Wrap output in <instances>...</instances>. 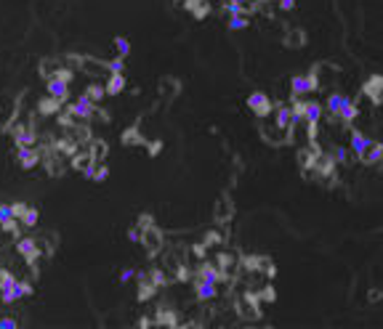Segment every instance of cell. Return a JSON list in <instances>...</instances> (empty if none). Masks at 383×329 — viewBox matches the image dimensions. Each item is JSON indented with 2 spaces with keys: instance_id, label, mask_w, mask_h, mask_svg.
Returning <instances> with one entry per match:
<instances>
[{
  "instance_id": "1",
  "label": "cell",
  "mask_w": 383,
  "mask_h": 329,
  "mask_svg": "<svg viewBox=\"0 0 383 329\" xmlns=\"http://www.w3.org/2000/svg\"><path fill=\"white\" fill-rule=\"evenodd\" d=\"M317 74H320V67H314L306 74H293L290 77V96L301 98V96H306V93L320 90V77H317Z\"/></svg>"
},
{
  "instance_id": "2",
  "label": "cell",
  "mask_w": 383,
  "mask_h": 329,
  "mask_svg": "<svg viewBox=\"0 0 383 329\" xmlns=\"http://www.w3.org/2000/svg\"><path fill=\"white\" fill-rule=\"evenodd\" d=\"M248 109L253 112L256 117H269L274 112V104L264 90H253V93H248Z\"/></svg>"
},
{
  "instance_id": "3",
  "label": "cell",
  "mask_w": 383,
  "mask_h": 329,
  "mask_svg": "<svg viewBox=\"0 0 383 329\" xmlns=\"http://www.w3.org/2000/svg\"><path fill=\"white\" fill-rule=\"evenodd\" d=\"M322 106L317 104V101H306V115H303V120H306V125H309V138H312V146L317 144V128H320V120H322Z\"/></svg>"
},
{
  "instance_id": "4",
  "label": "cell",
  "mask_w": 383,
  "mask_h": 329,
  "mask_svg": "<svg viewBox=\"0 0 383 329\" xmlns=\"http://www.w3.org/2000/svg\"><path fill=\"white\" fill-rule=\"evenodd\" d=\"M69 115L88 122V120L96 117V104H93V101L86 96V93H83V96H78V101H74V104L69 106Z\"/></svg>"
},
{
  "instance_id": "5",
  "label": "cell",
  "mask_w": 383,
  "mask_h": 329,
  "mask_svg": "<svg viewBox=\"0 0 383 329\" xmlns=\"http://www.w3.org/2000/svg\"><path fill=\"white\" fill-rule=\"evenodd\" d=\"M375 144V138H370V136H365L362 130H357V128H351V138H349V152L354 154V157H362L367 152V149Z\"/></svg>"
},
{
  "instance_id": "6",
  "label": "cell",
  "mask_w": 383,
  "mask_h": 329,
  "mask_svg": "<svg viewBox=\"0 0 383 329\" xmlns=\"http://www.w3.org/2000/svg\"><path fill=\"white\" fill-rule=\"evenodd\" d=\"M40 152L32 146H16V162L22 170H32V167H37V162H40Z\"/></svg>"
},
{
  "instance_id": "7",
  "label": "cell",
  "mask_w": 383,
  "mask_h": 329,
  "mask_svg": "<svg viewBox=\"0 0 383 329\" xmlns=\"http://www.w3.org/2000/svg\"><path fill=\"white\" fill-rule=\"evenodd\" d=\"M197 279L200 281H213V284H218V281H229V274H223L218 266H213V263L202 260L200 268H197Z\"/></svg>"
},
{
  "instance_id": "8",
  "label": "cell",
  "mask_w": 383,
  "mask_h": 329,
  "mask_svg": "<svg viewBox=\"0 0 383 329\" xmlns=\"http://www.w3.org/2000/svg\"><path fill=\"white\" fill-rule=\"evenodd\" d=\"M16 252L22 255L24 260H30V263H35L37 260V255H40V244H37L32 237H22L16 242Z\"/></svg>"
},
{
  "instance_id": "9",
  "label": "cell",
  "mask_w": 383,
  "mask_h": 329,
  "mask_svg": "<svg viewBox=\"0 0 383 329\" xmlns=\"http://www.w3.org/2000/svg\"><path fill=\"white\" fill-rule=\"evenodd\" d=\"M240 266L245 268V271H250V274H258V271H264V274H266V271L272 268V260H269V258H261V255H245V258L240 260Z\"/></svg>"
},
{
  "instance_id": "10",
  "label": "cell",
  "mask_w": 383,
  "mask_h": 329,
  "mask_svg": "<svg viewBox=\"0 0 383 329\" xmlns=\"http://www.w3.org/2000/svg\"><path fill=\"white\" fill-rule=\"evenodd\" d=\"M274 125L277 130H290L295 122H293V109L287 104H277L274 106Z\"/></svg>"
},
{
  "instance_id": "11",
  "label": "cell",
  "mask_w": 383,
  "mask_h": 329,
  "mask_svg": "<svg viewBox=\"0 0 383 329\" xmlns=\"http://www.w3.org/2000/svg\"><path fill=\"white\" fill-rule=\"evenodd\" d=\"M136 279H138V300H141V303H146V300H152L155 295H157V287L152 279H149V274H136Z\"/></svg>"
},
{
  "instance_id": "12",
  "label": "cell",
  "mask_w": 383,
  "mask_h": 329,
  "mask_svg": "<svg viewBox=\"0 0 383 329\" xmlns=\"http://www.w3.org/2000/svg\"><path fill=\"white\" fill-rule=\"evenodd\" d=\"M45 88H48V96L59 98V101L69 98V82H64L59 77H48V80H45Z\"/></svg>"
},
{
  "instance_id": "13",
  "label": "cell",
  "mask_w": 383,
  "mask_h": 329,
  "mask_svg": "<svg viewBox=\"0 0 383 329\" xmlns=\"http://www.w3.org/2000/svg\"><path fill=\"white\" fill-rule=\"evenodd\" d=\"M141 244L146 247V252H149V255H155V252L160 250L163 237L157 234V229H155V226H149V229H144V234H141Z\"/></svg>"
},
{
  "instance_id": "14",
  "label": "cell",
  "mask_w": 383,
  "mask_h": 329,
  "mask_svg": "<svg viewBox=\"0 0 383 329\" xmlns=\"http://www.w3.org/2000/svg\"><path fill=\"white\" fill-rule=\"evenodd\" d=\"M218 295V284H213V281H194V297H197V300H202V303H205V300H213V297H216Z\"/></svg>"
},
{
  "instance_id": "15",
  "label": "cell",
  "mask_w": 383,
  "mask_h": 329,
  "mask_svg": "<svg viewBox=\"0 0 383 329\" xmlns=\"http://www.w3.org/2000/svg\"><path fill=\"white\" fill-rule=\"evenodd\" d=\"M335 120H338L341 125H351V122L357 120V104H354V98H351V96H349L346 101H343V106L338 109Z\"/></svg>"
},
{
  "instance_id": "16",
  "label": "cell",
  "mask_w": 383,
  "mask_h": 329,
  "mask_svg": "<svg viewBox=\"0 0 383 329\" xmlns=\"http://www.w3.org/2000/svg\"><path fill=\"white\" fill-rule=\"evenodd\" d=\"M359 159H362V165H367V167H372V165H380V162H383V146L375 141V144H372V146H370V149H367V152L362 154Z\"/></svg>"
},
{
  "instance_id": "17",
  "label": "cell",
  "mask_w": 383,
  "mask_h": 329,
  "mask_svg": "<svg viewBox=\"0 0 383 329\" xmlns=\"http://www.w3.org/2000/svg\"><path fill=\"white\" fill-rule=\"evenodd\" d=\"M14 144L16 146H32L35 141H37V136H35V130H30V128H14Z\"/></svg>"
},
{
  "instance_id": "18",
  "label": "cell",
  "mask_w": 383,
  "mask_h": 329,
  "mask_svg": "<svg viewBox=\"0 0 383 329\" xmlns=\"http://www.w3.org/2000/svg\"><path fill=\"white\" fill-rule=\"evenodd\" d=\"M125 85H128L125 74H109V80H107V96H117V93H123Z\"/></svg>"
},
{
  "instance_id": "19",
  "label": "cell",
  "mask_w": 383,
  "mask_h": 329,
  "mask_svg": "<svg viewBox=\"0 0 383 329\" xmlns=\"http://www.w3.org/2000/svg\"><path fill=\"white\" fill-rule=\"evenodd\" d=\"M184 6H186V11H189L194 19H205L210 11V6L205 3V0H184Z\"/></svg>"
},
{
  "instance_id": "20",
  "label": "cell",
  "mask_w": 383,
  "mask_h": 329,
  "mask_svg": "<svg viewBox=\"0 0 383 329\" xmlns=\"http://www.w3.org/2000/svg\"><path fill=\"white\" fill-rule=\"evenodd\" d=\"M349 96H343V93H338V90H333L330 93V96H328V101H325V109H328L330 112V115L335 117V115H338V109L343 106V101H346Z\"/></svg>"
},
{
  "instance_id": "21",
  "label": "cell",
  "mask_w": 383,
  "mask_h": 329,
  "mask_svg": "<svg viewBox=\"0 0 383 329\" xmlns=\"http://www.w3.org/2000/svg\"><path fill=\"white\" fill-rule=\"evenodd\" d=\"M221 11L226 16H248V14H253V8H250V6H240V3H223Z\"/></svg>"
},
{
  "instance_id": "22",
  "label": "cell",
  "mask_w": 383,
  "mask_h": 329,
  "mask_svg": "<svg viewBox=\"0 0 383 329\" xmlns=\"http://www.w3.org/2000/svg\"><path fill=\"white\" fill-rule=\"evenodd\" d=\"M64 104V101H59V98H53V96H48V98H43L40 104H37V109L43 112V115H56L59 112V106Z\"/></svg>"
},
{
  "instance_id": "23",
  "label": "cell",
  "mask_w": 383,
  "mask_h": 329,
  "mask_svg": "<svg viewBox=\"0 0 383 329\" xmlns=\"http://www.w3.org/2000/svg\"><path fill=\"white\" fill-rule=\"evenodd\" d=\"M83 93H86V96L93 101V104H96V101H101V98L107 96V88H104V85H99V82H93V85H88Z\"/></svg>"
},
{
  "instance_id": "24",
  "label": "cell",
  "mask_w": 383,
  "mask_h": 329,
  "mask_svg": "<svg viewBox=\"0 0 383 329\" xmlns=\"http://www.w3.org/2000/svg\"><path fill=\"white\" fill-rule=\"evenodd\" d=\"M37 221H40V212H37V207H27L24 215H22V226H27V229H35Z\"/></svg>"
},
{
  "instance_id": "25",
  "label": "cell",
  "mask_w": 383,
  "mask_h": 329,
  "mask_svg": "<svg viewBox=\"0 0 383 329\" xmlns=\"http://www.w3.org/2000/svg\"><path fill=\"white\" fill-rule=\"evenodd\" d=\"M330 157H333L335 165H349L351 162V159H349V149H343V146H333Z\"/></svg>"
},
{
  "instance_id": "26",
  "label": "cell",
  "mask_w": 383,
  "mask_h": 329,
  "mask_svg": "<svg viewBox=\"0 0 383 329\" xmlns=\"http://www.w3.org/2000/svg\"><path fill=\"white\" fill-rule=\"evenodd\" d=\"M120 141H123V146H133V144H141V133H138L136 128H130V130H123V136H120Z\"/></svg>"
},
{
  "instance_id": "27",
  "label": "cell",
  "mask_w": 383,
  "mask_h": 329,
  "mask_svg": "<svg viewBox=\"0 0 383 329\" xmlns=\"http://www.w3.org/2000/svg\"><path fill=\"white\" fill-rule=\"evenodd\" d=\"M115 51H117L120 59H128V53H130V40L128 37H123V35L115 37Z\"/></svg>"
},
{
  "instance_id": "28",
  "label": "cell",
  "mask_w": 383,
  "mask_h": 329,
  "mask_svg": "<svg viewBox=\"0 0 383 329\" xmlns=\"http://www.w3.org/2000/svg\"><path fill=\"white\" fill-rule=\"evenodd\" d=\"M290 109H293V122H301V120H303V115H306V101H301V98H295V96H293Z\"/></svg>"
},
{
  "instance_id": "29",
  "label": "cell",
  "mask_w": 383,
  "mask_h": 329,
  "mask_svg": "<svg viewBox=\"0 0 383 329\" xmlns=\"http://www.w3.org/2000/svg\"><path fill=\"white\" fill-rule=\"evenodd\" d=\"M248 16H229V30L232 32H242V30H248Z\"/></svg>"
},
{
  "instance_id": "30",
  "label": "cell",
  "mask_w": 383,
  "mask_h": 329,
  "mask_svg": "<svg viewBox=\"0 0 383 329\" xmlns=\"http://www.w3.org/2000/svg\"><path fill=\"white\" fill-rule=\"evenodd\" d=\"M107 72L109 74H125V59H112V61H107Z\"/></svg>"
},
{
  "instance_id": "31",
  "label": "cell",
  "mask_w": 383,
  "mask_h": 329,
  "mask_svg": "<svg viewBox=\"0 0 383 329\" xmlns=\"http://www.w3.org/2000/svg\"><path fill=\"white\" fill-rule=\"evenodd\" d=\"M157 324H168V326H173V324H176V313H173V311H168V308L163 305V308H160V313H157Z\"/></svg>"
},
{
  "instance_id": "32",
  "label": "cell",
  "mask_w": 383,
  "mask_h": 329,
  "mask_svg": "<svg viewBox=\"0 0 383 329\" xmlns=\"http://www.w3.org/2000/svg\"><path fill=\"white\" fill-rule=\"evenodd\" d=\"M202 244H205V247H218V244H223V237L218 231H208V234H205V239H202Z\"/></svg>"
},
{
  "instance_id": "33",
  "label": "cell",
  "mask_w": 383,
  "mask_h": 329,
  "mask_svg": "<svg viewBox=\"0 0 383 329\" xmlns=\"http://www.w3.org/2000/svg\"><path fill=\"white\" fill-rule=\"evenodd\" d=\"M107 178H109V167H107V165H96V167H93V175H91V181L101 183V181H107Z\"/></svg>"
},
{
  "instance_id": "34",
  "label": "cell",
  "mask_w": 383,
  "mask_h": 329,
  "mask_svg": "<svg viewBox=\"0 0 383 329\" xmlns=\"http://www.w3.org/2000/svg\"><path fill=\"white\" fill-rule=\"evenodd\" d=\"M14 292H16V297H27V295H32V284H30V281H19L16 279Z\"/></svg>"
},
{
  "instance_id": "35",
  "label": "cell",
  "mask_w": 383,
  "mask_h": 329,
  "mask_svg": "<svg viewBox=\"0 0 383 329\" xmlns=\"http://www.w3.org/2000/svg\"><path fill=\"white\" fill-rule=\"evenodd\" d=\"M306 43V35H303V30H290V35H287V45H303Z\"/></svg>"
},
{
  "instance_id": "36",
  "label": "cell",
  "mask_w": 383,
  "mask_h": 329,
  "mask_svg": "<svg viewBox=\"0 0 383 329\" xmlns=\"http://www.w3.org/2000/svg\"><path fill=\"white\" fill-rule=\"evenodd\" d=\"M48 77H59V80H64V82H72V77H74V72L69 69V67H59L53 74H48ZM45 77V80H48Z\"/></svg>"
},
{
  "instance_id": "37",
  "label": "cell",
  "mask_w": 383,
  "mask_h": 329,
  "mask_svg": "<svg viewBox=\"0 0 383 329\" xmlns=\"http://www.w3.org/2000/svg\"><path fill=\"white\" fill-rule=\"evenodd\" d=\"M298 162H301L303 170H309V167L317 162V152H314V154H312V152H301V154H298Z\"/></svg>"
},
{
  "instance_id": "38",
  "label": "cell",
  "mask_w": 383,
  "mask_h": 329,
  "mask_svg": "<svg viewBox=\"0 0 383 329\" xmlns=\"http://www.w3.org/2000/svg\"><path fill=\"white\" fill-rule=\"evenodd\" d=\"M216 263H218V268L223 271V274H226V271H229L232 266H235V258H232V255H226V252H221V255L216 258Z\"/></svg>"
},
{
  "instance_id": "39",
  "label": "cell",
  "mask_w": 383,
  "mask_h": 329,
  "mask_svg": "<svg viewBox=\"0 0 383 329\" xmlns=\"http://www.w3.org/2000/svg\"><path fill=\"white\" fill-rule=\"evenodd\" d=\"M149 279H152L157 287H165V284H168V276L163 274L160 268H152V271H149Z\"/></svg>"
},
{
  "instance_id": "40",
  "label": "cell",
  "mask_w": 383,
  "mask_h": 329,
  "mask_svg": "<svg viewBox=\"0 0 383 329\" xmlns=\"http://www.w3.org/2000/svg\"><path fill=\"white\" fill-rule=\"evenodd\" d=\"M107 152H109V149H107L104 144H101V141H96V144H93V152H91V154H93V159H96V162H101Z\"/></svg>"
},
{
  "instance_id": "41",
  "label": "cell",
  "mask_w": 383,
  "mask_h": 329,
  "mask_svg": "<svg viewBox=\"0 0 383 329\" xmlns=\"http://www.w3.org/2000/svg\"><path fill=\"white\" fill-rule=\"evenodd\" d=\"M232 215V207H229V202H226V196L221 199V204H218V212H216V218L218 221H223V218H229Z\"/></svg>"
},
{
  "instance_id": "42",
  "label": "cell",
  "mask_w": 383,
  "mask_h": 329,
  "mask_svg": "<svg viewBox=\"0 0 383 329\" xmlns=\"http://www.w3.org/2000/svg\"><path fill=\"white\" fill-rule=\"evenodd\" d=\"M11 218H14V212H11V204L0 202V223H6V221H11Z\"/></svg>"
},
{
  "instance_id": "43",
  "label": "cell",
  "mask_w": 383,
  "mask_h": 329,
  "mask_svg": "<svg viewBox=\"0 0 383 329\" xmlns=\"http://www.w3.org/2000/svg\"><path fill=\"white\" fill-rule=\"evenodd\" d=\"M24 210H27V204H24V202H14V204H11V212H14V218H16V221H22Z\"/></svg>"
},
{
  "instance_id": "44",
  "label": "cell",
  "mask_w": 383,
  "mask_h": 329,
  "mask_svg": "<svg viewBox=\"0 0 383 329\" xmlns=\"http://www.w3.org/2000/svg\"><path fill=\"white\" fill-rule=\"evenodd\" d=\"M16 226H19V221H16V218H11V221L0 223V229H3L6 234H16Z\"/></svg>"
},
{
  "instance_id": "45",
  "label": "cell",
  "mask_w": 383,
  "mask_h": 329,
  "mask_svg": "<svg viewBox=\"0 0 383 329\" xmlns=\"http://www.w3.org/2000/svg\"><path fill=\"white\" fill-rule=\"evenodd\" d=\"M130 279H136V271H133V268H123V271H120V281H123V284H125V281H130Z\"/></svg>"
},
{
  "instance_id": "46",
  "label": "cell",
  "mask_w": 383,
  "mask_h": 329,
  "mask_svg": "<svg viewBox=\"0 0 383 329\" xmlns=\"http://www.w3.org/2000/svg\"><path fill=\"white\" fill-rule=\"evenodd\" d=\"M277 6H279V11H293L295 0H277Z\"/></svg>"
},
{
  "instance_id": "47",
  "label": "cell",
  "mask_w": 383,
  "mask_h": 329,
  "mask_svg": "<svg viewBox=\"0 0 383 329\" xmlns=\"http://www.w3.org/2000/svg\"><path fill=\"white\" fill-rule=\"evenodd\" d=\"M0 329H16V318H6V316H0Z\"/></svg>"
},
{
  "instance_id": "48",
  "label": "cell",
  "mask_w": 383,
  "mask_h": 329,
  "mask_svg": "<svg viewBox=\"0 0 383 329\" xmlns=\"http://www.w3.org/2000/svg\"><path fill=\"white\" fill-rule=\"evenodd\" d=\"M261 300L272 303V300H274V289H272V287H264V289H261Z\"/></svg>"
},
{
  "instance_id": "49",
  "label": "cell",
  "mask_w": 383,
  "mask_h": 329,
  "mask_svg": "<svg viewBox=\"0 0 383 329\" xmlns=\"http://www.w3.org/2000/svg\"><path fill=\"white\" fill-rule=\"evenodd\" d=\"M149 226H155L152 215H141V218H138V229H149Z\"/></svg>"
},
{
  "instance_id": "50",
  "label": "cell",
  "mask_w": 383,
  "mask_h": 329,
  "mask_svg": "<svg viewBox=\"0 0 383 329\" xmlns=\"http://www.w3.org/2000/svg\"><path fill=\"white\" fill-rule=\"evenodd\" d=\"M128 239H133V242H141V231H138V229H130V231H128Z\"/></svg>"
},
{
  "instance_id": "51",
  "label": "cell",
  "mask_w": 383,
  "mask_h": 329,
  "mask_svg": "<svg viewBox=\"0 0 383 329\" xmlns=\"http://www.w3.org/2000/svg\"><path fill=\"white\" fill-rule=\"evenodd\" d=\"M205 250H208V247H205L202 242H200V244H194V255H197V258H202V255H205Z\"/></svg>"
},
{
  "instance_id": "52",
  "label": "cell",
  "mask_w": 383,
  "mask_h": 329,
  "mask_svg": "<svg viewBox=\"0 0 383 329\" xmlns=\"http://www.w3.org/2000/svg\"><path fill=\"white\" fill-rule=\"evenodd\" d=\"M59 125H72V117L69 115H59Z\"/></svg>"
},
{
  "instance_id": "53",
  "label": "cell",
  "mask_w": 383,
  "mask_h": 329,
  "mask_svg": "<svg viewBox=\"0 0 383 329\" xmlns=\"http://www.w3.org/2000/svg\"><path fill=\"white\" fill-rule=\"evenodd\" d=\"M226 3H240V6H250V8H253V0H226Z\"/></svg>"
},
{
  "instance_id": "54",
  "label": "cell",
  "mask_w": 383,
  "mask_h": 329,
  "mask_svg": "<svg viewBox=\"0 0 383 329\" xmlns=\"http://www.w3.org/2000/svg\"><path fill=\"white\" fill-rule=\"evenodd\" d=\"M160 146H163L160 141H155V144H152V149H149V152H152V154H157V152H160Z\"/></svg>"
}]
</instances>
